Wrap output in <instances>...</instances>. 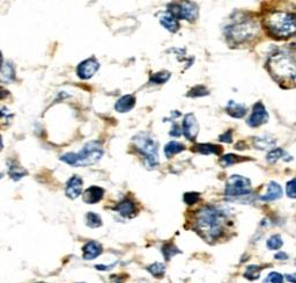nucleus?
<instances>
[{
    "label": "nucleus",
    "mask_w": 296,
    "mask_h": 283,
    "mask_svg": "<svg viewBox=\"0 0 296 283\" xmlns=\"http://www.w3.org/2000/svg\"><path fill=\"white\" fill-rule=\"evenodd\" d=\"M226 214L221 209L206 205L199 209L195 217V229L206 241L220 238L225 230Z\"/></svg>",
    "instance_id": "obj_1"
},
{
    "label": "nucleus",
    "mask_w": 296,
    "mask_h": 283,
    "mask_svg": "<svg viewBox=\"0 0 296 283\" xmlns=\"http://www.w3.org/2000/svg\"><path fill=\"white\" fill-rule=\"evenodd\" d=\"M268 71L284 87L296 86V57L287 51H277L267 61Z\"/></svg>",
    "instance_id": "obj_2"
},
{
    "label": "nucleus",
    "mask_w": 296,
    "mask_h": 283,
    "mask_svg": "<svg viewBox=\"0 0 296 283\" xmlns=\"http://www.w3.org/2000/svg\"><path fill=\"white\" fill-rule=\"evenodd\" d=\"M265 27L278 39H288L296 34V15L287 12H272L264 19Z\"/></svg>",
    "instance_id": "obj_3"
},
{
    "label": "nucleus",
    "mask_w": 296,
    "mask_h": 283,
    "mask_svg": "<svg viewBox=\"0 0 296 283\" xmlns=\"http://www.w3.org/2000/svg\"><path fill=\"white\" fill-rule=\"evenodd\" d=\"M104 151H103L102 144L98 141L89 142L79 152L65 153L61 157V161L68 164L69 166H91L98 162L103 157Z\"/></svg>",
    "instance_id": "obj_4"
},
{
    "label": "nucleus",
    "mask_w": 296,
    "mask_h": 283,
    "mask_svg": "<svg viewBox=\"0 0 296 283\" xmlns=\"http://www.w3.org/2000/svg\"><path fill=\"white\" fill-rule=\"evenodd\" d=\"M259 32L258 23L251 18H238L225 28V33L230 43H244L254 39Z\"/></svg>",
    "instance_id": "obj_5"
},
{
    "label": "nucleus",
    "mask_w": 296,
    "mask_h": 283,
    "mask_svg": "<svg viewBox=\"0 0 296 283\" xmlns=\"http://www.w3.org/2000/svg\"><path fill=\"white\" fill-rule=\"evenodd\" d=\"M132 143L144 157L145 165L154 168L159 165V143L147 132H140L132 138Z\"/></svg>",
    "instance_id": "obj_6"
},
{
    "label": "nucleus",
    "mask_w": 296,
    "mask_h": 283,
    "mask_svg": "<svg viewBox=\"0 0 296 283\" xmlns=\"http://www.w3.org/2000/svg\"><path fill=\"white\" fill-rule=\"evenodd\" d=\"M251 181L245 176L234 174L227 180L225 195L230 199L245 198L251 194Z\"/></svg>",
    "instance_id": "obj_7"
},
{
    "label": "nucleus",
    "mask_w": 296,
    "mask_h": 283,
    "mask_svg": "<svg viewBox=\"0 0 296 283\" xmlns=\"http://www.w3.org/2000/svg\"><path fill=\"white\" fill-rule=\"evenodd\" d=\"M167 11L171 13L172 15L177 19L188 20V21H194L197 19L199 8L197 4L191 1L184 2H171L168 5Z\"/></svg>",
    "instance_id": "obj_8"
},
{
    "label": "nucleus",
    "mask_w": 296,
    "mask_h": 283,
    "mask_svg": "<svg viewBox=\"0 0 296 283\" xmlns=\"http://www.w3.org/2000/svg\"><path fill=\"white\" fill-rule=\"evenodd\" d=\"M99 69V63L96 61L95 58H88L86 61L81 62L76 68V75L82 81H87V79H91L93 76L98 72V70Z\"/></svg>",
    "instance_id": "obj_9"
},
{
    "label": "nucleus",
    "mask_w": 296,
    "mask_h": 283,
    "mask_svg": "<svg viewBox=\"0 0 296 283\" xmlns=\"http://www.w3.org/2000/svg\"><path fill=\"white\" fill-rule=\"evenodd\" d=\"M268 121V113L266 111L265 106L262 102H257L252 108V113L250 118L248 119L247 123L252 128H257V126L264 124Z\"/></svg>",
    "instance_id": "obj_10"
},
{
    "label": "nucleus",
    "mask_w": 296,
    "mask_h": 283,
    "mask_svg": "<svg viewBox=\"0 0 296 283\" xmlns=\"http://www.w3.org/2000/svg\"><path fill=\"white\" fill-rule=\"evenodd\" d=\"M199 132V124L195 114L189 113L183 120V134L189 141H195Z\"/></svg>",
    "instance_id": "obj_11"
},
{
    "label": "nucleus",
    "mask_w": 296,
    "mask_h": 283,
    "mask_svg": "<svg viewBox=\"0 0 296 283\" xmlns=\"http://www.w3.org/2000/svg\"><path fill=\"white\" fill-rule=\"evenodd\" d=\"M66 195L71 200H75L79 198L82 193V179L78 175H73L66 184L65 189Z\"/></svg>",
    "instance_id": "obj_12"
},
{
    "label": "nucleus",
    "mask_w": 296,
    "mask_h": 283,
    "mask_svg": "<svg viewBox=\"0 0 296 283\" xmlns=\"http://www.w3.org/2000/svg\"><path fill=\"white\" fill-rule=\"evenodd\" d=\"M103 195H104V189L99 187V186H92V187L86 189L84 195H82V200L88 204H95V203L101 201Z\"/></svg>",
    "instance_id": "obj_13"
},
{
    "label": "nucleus",
    "mask_w": 296,
    "mask_h": 283,
    "mask_svg": "<svg viewBox=\"0 0 296 283\" xmlns=\"http://www.w3.org/2000/svg\"><path fill=\"white\" fill-rule=\"evenodd\" d=\"M160 23L170 33H176L179 29L178 19L171 14L169 11H165L160 14Z\"/></svg>",
    "instance_id": "obj_14"
},
{
    "label": "nucleus",
    "mask_w": 296,
    "mask_h": 283,
    "mask_svg": "<svg viewBox=\"0 0 296 283\" xmlns=\"http://www.w3.org/2000/svg\"><path fill=\"white\" fill-rule=\"evenodd\" d=\"M103 248L102 245L98 242H88L87 244L84 246L82 248V256H84L85 260H93V259H96L99 254H102Z\"/></svg>",
    "instance_id": "obj_15"
},
{
    "label": "nucleus",
    "mask_w": 296,
    "mask_h": 283,
    "mask_svg": "<svg viewBox=\"0 0 296 283\" xmlns=\"http://www.w3.org/2000/svg\"><path fill=\"white\" fill-rule=\"evenodd\" d=\"M115 210L125 218H132L137 215V207H135L134 202H132L129 199H125L124 201L119 203L117 207L115 208Z\"/></svg>",
    "instance_id": "obj_16"
},
{
    "label": "nucleus",
    "mask_w": 296,
    "mask_h": 283,
    "mask_svg": "<svg viewBox=\"0 0 296 283\" xmlns=\"http://www.w3.org/2000/svg\"><path fill=\"white\" fill-rule=\"evenodd\" d=\"M282 188L281 186L277 184L275 181H272L267 185V191L264 195L261 196L262 201H275V200H279L282 198Z\"/></svg>",
    "instance_id": "obj_17"
},
{
    "label": "nucleus",
    "mask_w": 296,
    "mask_h": 283,
    "mask_svg": "<svg viewBox=\"0 0 296 283\" xmlns=\"http://www.w3.org/2000/svg\"><path fill=\"white\" fill-rule=\"evenodd\" d=\"M135 106V98L131 94H126L122 96L121 99L116 102L115 109L118 113H128L132 111L133 107Z\"/></svg>",
    "instance_id": "obj_18"
},
{
    "label": "nucleus",
    "mask_w": 296,
    "mask_h": 283,
    "mask_svg": "<svg viewBox=\"0 0 296 283\" xmlns=\"http://www.w3.org/2000/svg\"><path fill=\"white\" fill-rule=\"evenodd\" d=\"M226 111H227L228 115L231 116V118H234V119H242V118H244L245 114H247L248 108L245 107L244 105L237 104V102L232 101V100H231V101L228 102Z\"/></svg>",
    "instance_id": "obj_19"
},
{
    "label": "nucleus",
    "mask_w": 296,
    "mask_h": 283,
    "mask_svg": "<svg viewBox=\"0 0 296 283\" xmlns=\"http://www.w3.org/2000/svg\"><path fill=\"white\" fill-rule=\"evenodd\" d=\"M277 144V141L272 136H258L254 139V145L258 150H268L274 148Z\"/></svg>",
    "instance_id": "obj_20"
},
{
    "label": "nucleus",
    "mask_w": 296,
    "mask_h": 283,
    "mask_svg": "<svg viewBox=\"0 0 296 283\" xmlns=\"http://www.w3.org/2000/svg\"><path fill=\"white\" fill-rule=\"evenodd\" d=\"M1 81L4 82H13L15 81V69L12 62H5L2 59Z\"/></svg>",
    "instance_id": "obj_21"
},
{
    "label": "nucleus",
    "mask_w": 296,
    "mask_h": 283,
    "mask_svg": "<svg viewBox=\"0 0 296 283\" xmlns=\"http://www.w3.org/2000/svg\"><path fill=\"white\" fill-rule=\"evenodd\" d=\"M196 152L200 153V155L207 156V155H217L219 156L222 152V149L218 145H213V144H198L196 146V149H194Z\"/></svg>",
    "instance_id": "obj_22"
},
{
    "label": "nucleus",
    "mask_w": 296,
    "mask_h": 283,
    "mask_svg": "<svg viewBox=\"0 0 296 283\" xmlns=\"http://www.w3.org/2000/svg\"><path fill=\"white\" fill-rule=\"evenodd\" d=\"M185 146L184 144L179 142H175L171 141L169 142L168 144H165L164 146V155L167 158H171L174 155H177V153L184 151Z\"/></svg>",
    "instance_id": "obj_23"
},
{
    "label": "nucleus",
    "mask_w": 296,
    "mask_h": 283,
    "mask_svg": "<svg viewBox=\"0 0 296 283\" xmlns=\"http://www.w3.org/2000/svg\"><path fill=\"white\" fill-rule=\"evenodd\" d=\"M8 173H9V176L13 180H15V181H18V180H21L23 176L27 175V171L25 168H22L21 166H20L19 164H16V162H14V164L8 165Z\"/></svg>",
    "instance_id": "obj_24"
},
{
    "label": "nucleus",
    "mask_w": 296,
    "mask_h": 283,
    "mask_svg": "<svg viewBox=\"0 0 296 283\" xmlns=\"http://www.w3.org/2000/svg\"><path fill=\"white\" fill-rule=\"evenodd\" d=\"M285 156L287 155H286L282 149H273L272 151L268 152L267 156H266V161L270 162V164H275V162L281 158H285V161H289V159L286 158Z\"/></svg>",
    "instance_id": "obj_25"
},
{
    "label": "nucleus",
    "mask_w": 296,
    "mask_h": 283,
    "mask_svg": "<svg viewBox=\"0 0 296 283\" xmlns=\"http://www.w3.org/2000/svg\"><path fill=\"white\" fill-rule=\"evenodd\" d=\"M171 73L168 71H161L158 73H154V75L151 76V79H149V81L152 82V84H164V82H167L169 81V78H170Z\"/></svg>",
    "instance_id": "obj_26"
},
{
    "label": "nucleus",
    "mask_w": 296,
    "mask_h": 283,
    "mask_svg": "<svg viewBox=\"0 0 296 283\" xmlns=\"http://www.w3.org/2000/svg\"><path fill=\"white\" fill-rule=\"evenodd\" d=\"M86 223L89 228H99L102 225V219L98 214L95 212H88L87 216H86Z\"/></svg>",
    "instance_id": "obj_27"
},
{
    "label": "nucleus",
    "mask_w": 296,
    "mask_h": 283,
    "mask_svg": "<svg viewBox=\"0 0 296 283\" xmlns=\"http://www.w3.org/2000/svg\"><path fill=\"white\" fill-rule=\"evenodd\" d=\"M147 271L151 273L152 275H154L155 278H162V276L164 275L165 266L164 264H160V262H155V264L148 266Z\"/></svg>",
    "instance_id": "obj_28"
},
{
    "label": "nucleus",
    "mask_w": 296,
    "mask_h": 283,
    "mask_svg": "<svg viewBox=\"0 0 296 283\" xmlns=\"http://www.w3.org/2000/svg\"><path fill=\"white\" fill-rule=\"evenodd\" d=\"M162 253H164L165 260H170L172 256L176 254H179L182 253L179 249L177 248V246H175L174 244H167L162 247Z\"/></svg>",
    "instance_id": "obj_29"
},
{
    "label": "nucleus",
    "mask_w": 296,
    "mask_h": 283,
    "mask_svg": "<svg viewBox=\"0 0 296 283\" xmlns=\"http://www.w3.org/2000/svg\"><path fill=\"white\" fill-rule=\"evenodd\" d=\"M261 271H262V267H259V266H257V265H251L247 268L244 276L248 280H250V281H254V280H257L259 278V275H261Z\"/></svg>",
    "instance_id": "obj_30"
},
{
    "label": "nucleus",
    "mask_w": 296,
    "mask_h": 283,
    "mask_svg": "<svg viewBox=\"0 0 296 283\" xmlns=\"http://www.w3.org/2000/svg\"><path fill=\"white\" fill-rule=\"evenodd\" d=\"M266 245H267V247L270 249H279L284 245V241H282L280 235H274L270 237L267 243H266Z\"/></svg>",
    "instance_id": "obj_31"
},
{
    "label": "nucleus",
    "mask_w": 296,
    "mask_h": 283,
    "mask_svg": "<svg viewBox=\"0 0 296 283\" xmlns=\"http://www.w3.org/2000/svg\"><path fill=\"white\" fill-rule=\"evenodd\" d=\"M208 94H209V91L205 87V86L198 85L188 93V96H190V98H199V96H206Z\"/></svg>",
    "instance_id": "obj_32"
},
{
    "label": "nucleus",
    "mask_w": 296,
    "mask_h": 283,
    "mask_svg": "<svg viewBox=\"0 0 296 283\" xmlns=\"http://www.w3.org/2000/svg\"><path fill=\"white\" fill-rule=\"evenodd\" d=\"M242 158H239L238 156L232 155V153H229V155H226L221 158V165L225 166V167H228V166H231L236 164V162H241Z\"/></svg>",
    "instance_id": "obj_33"
},
{
    "label": "nucleus",
    "mask_w": 296,
    "mask_h": 283,
    "mask_svg": "<svg viewBox=\"0 0 296 283\" xmlns=\"http://www.w3.org/2000/svg\"><path fill=\"white\" fill-rule=\"evenodd\" d=\"M183 199H184V202L186 204L192 205V204H196V203L200 200V194L197 192H189V193H185L184 196H183Z\"/></svg>",
    "instance_id": "obj_34"
},
{
    "label": "nucleus",
    "mask_w": 296,
    "mask_h": 283,
    "mask_svg": "<svg viewBox=\"0 0 296 283\" xmlns=\"http://www.w3.org/2000/svg\"><path fill=\"white\" fill-rule=\"evenodd\" d=\"M264 283H284V276H282L280 273L272 272L266 276Z\"/></svg>",
    "instance_id": "obj_35"
},
{
    "label": "nucleus",
    "mask_w": 296,
    "mask_h": 283,
    "mask_svg": "<svg viewBox=\"0 0 296 283\" xmlns=\"http://www.w3.org/2000/svg\"><path fill=\"white\" fill-rule=\"evenodd\" d=\"M286 192H287L288 198L296 199V178L288 181L287 186H286Z\"/></svg>",
    "instance_id": "obj_36"
},
{
    "label": "nucleus",
    "mask_w": 296,
    "mask_h": 283,
    "mask_svg": "<svg viewBox=\"0 0 296 283\" xmlns=\"http://www.w3.org/2000/svg\"><path fill=\"white\" fill-rule=\"evenodd\" d=\"M219 141L224 142V143H231L232 142V134L230 130L226 131L225 134H222L220 137H219Z\"/></svg>",
    "instance_id": "obj_37"
},
{
    "label": "nucleus",
    "mask_w": 296,
    "mask_h": 283,
    "mask_svg": "<svg viewBox=\"0 0 296 283\" xmlns=\"http://www.w3.org/2000/svg\"><path fill=\"white\" fill-rule=\"evenodd\" d=\"M169 134H170V136H172V137H179V136H181V134H182V130L177 124H174V125H172L171 131L169 132Z\"/></svg>",
    "instance_id": "obj_38"
},
{
    "label": "nucleus",
    "mask_w": 296,
    "mask_h": 283,
    "mask_svg": "<svg viewBox=\"0 0 296 283\" xmlns=\"http://www.w3.org/2000/svg\"><path fill=\"white\" fill-rule=\"evenodd\" d=\"M275 259H278V260H287L288 255L285 252H279L275 254Z\"/></svg>",
    "instance_id": "obj_39"
},
{
    "label": "nucleus",
    "mask_w": 296,
    "mask_h": 283,
    "mask_svg": "<svg viewBox=\"0 0 296 283\" xmlns=\"http://www.w3.org/2000/svg\"><path fill=\"white\" fill-rule=\"evenodd\" d=\"M286 279L288 280V282H291V283H296V273H294V274H288V275H286Z\"/></svg>",
    "instance_id": "obj_40"
},
{
    "label": "nucleus",
    "mask_w": 296,
    "mask_h": 283,
    "mask_svg": "<svg viewBox=\"0 0 296 283\" xmlns=\"http://www.w3.org/2000/svg\"><path fill=\"white\" fill-rule=\"evenodd\" d=\"M295 265H296V260H295Z\"/></svg>",
    "instance_id": "obj_41"
},
{
    "label": "nucleus",
    "mask_w": 296,
    "mask_h": 283,
    "mask_svg": "<svg viewBox=\"0 0 296 283\" xmlns=\"http://www.w3.org/2000/svg\"><path fill=\"white\" fill-rule=\"evenodd\" d=\"M81 283H84V282H81Z\"/></svg>",
    "instance_id": "obj_42"
}]
</instances>
